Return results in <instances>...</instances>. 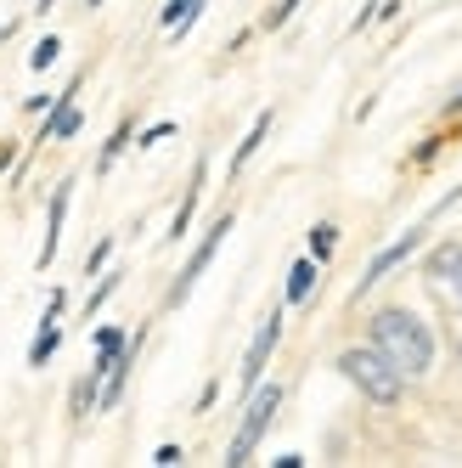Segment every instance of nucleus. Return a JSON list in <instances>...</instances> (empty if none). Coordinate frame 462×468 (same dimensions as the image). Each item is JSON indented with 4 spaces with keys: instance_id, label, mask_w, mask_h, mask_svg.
Returning <instances> with one entry per match:
<instances>
[{
    "instance_id": "23",
    "label": "nucleus",
    "mask_w": 462,
    "mask_h": 468,
    "mask_svg": "<svg viewBox=\"0 0 462 468\" xmlns=\"http://www.w3.org/2000/svg\"><path fill=\"white\" fill-rule=\"evenodd\" d=\"M299 6H305V0H277V6L266 12V28H282V23H288L293 12H299Z\"/></svg>"
},
{
    "instance_id": "12",
    "label": "nucleus",
    "mask_w": 462,
    "mask_h": 468,
    "mask_svg": "<svg viewBox=\"0 0 462 468\" xmlns=\"http://www.w3.org/2000/svg\"><path fill=\"white\" fill-rule=\"evenodd\" d=\"M96 389H102V373H96V367H85V373L74 378V389H68V418H74V423H85V418L96 412Z\"/></svg>"
},
{
    "instance_id": "21",
    "label": "nucleus",
    "mask_w": 462,
    "mask_h": 468,
    "mask_svg": "<svg viewBox=\"0 0 462 468\" xmlns=\"http://www.w3.org/2000/svg\"><path fill=\"white\" fill-rule=\"evenodd\" d=\"M175 119H158V124H147V130H136V142H130V147H158V142H170L175 136Z\"/></svg>"
},
{
    "instance_id": "17",
    "label": "nucleus",
    "mask_w": 462,
    "mask_h": 468,
    "mask_svg": "<svg viewBox=\"0 0 462 468\" xmlns=\"http://www.w3.org/2000/svg\"><path fill=\"white\" fill-rule=\"evenodd\" d=\"M333 254H339V226H333V220H316V226H310V260L327 265Z\"/></svg>"
},
{
    "instance_id": "28",
    "label": "nucleus",
    "mask_w": 462,
    "mask_h": 468,
    "mask_svg": "<svg viewBox=\"0 0 462 468\" xmlns=\"http://www.w3.org/2000/svg\"><path fill=\"white\" fill-rule=\"evenodd\" d=\"M17 170V142H0V176Z\"/></svg>"
},
{
    "instance_id": "7",
    "label": "nucleus",
    "mask_w": 462,
    "mask_h": 468,
    "mask_svg": "<svg viewBox=\"0 0 462 468\" xmlns=\"http://www.w3.org/2000/svg\"><path fill=\"white\" fill-rule=\"evenodd\" d=\"M282 311H288V305L266 311L259 333L248 339V356H243V395H254V384L266 378V361H271V356H277V345H282Z\"/></svg>"
},
{
    "instance_id": "25",
    "label": "nucleus",
    "mask_w": 462,
    "mask_h": 468,
    "mask_svg": "<svg viewBox=\"0 0 462 468\" xmlns=\"http://www.w3.org/2000/svg\"><path fill=\"white\" fill-rule=\"evenodd\" d=\"M152 463H158V468H175V463H186V452H181L175 441H163V446L152 452Z\"/></svg>"
},
{
    "instance_id": "1",
    "label": "nucleus",
    "mask_w": 462,
    "mask_h": 468,
    "mask_svg": "<svg viewBox=\"0 0 462 468\" xmlns=\"http://www.w3.org/2000/svg\"><path fill=\"white\" fill-rule=\"evenodd\" d=\"M367 345H378L406 378H428V367H435V333H428V322L412 316L406 305L378 311V316L367 322Z\"/></svg>"
},
{
    "instance_id": "33",
    "label": "nucleus",
    "mask_w": 462,
    "mask_h": 468,
    "mask_svg": "<svg viewBox=\"0 0 462 468\" xmlns=\"http://www.w3.org/2000/svg\"><path fill=\"white\" fill-rule=\"evenodd\" d=\"M457 293H462V288H457Z\"/></svg>"
},
{
    "instance_id": "3",
    "label": "nucleus",
    "mask_w": 462,
    "mask_h": 468,
    "mask_svg": "<svg viewBox=\"0 0 462 468\" xmlns=\"http://www.w3.org/2000/svg\"><path fill=\"white\" fill-rule=\"evenodd\" d=\"M277 407H282V384H254V395H243V423H237V434H231V446H226V463L231 468H243L259 452V441H266Z\"/></svg>"
},
{
    "instance_id": "4",
    "label": "nucleus",
    "mask_w": 462,
    "mask_h": 468,
    "mask_svg": "<svg viewBox=\"0 0 462 468\" xmlns=\"http://www.w3.org/2000/svg\"><path fill=\"white\" fill-rule=\"evenodd\" d=\"M79 90H85V69L62 85L51 96V108L40 113V130H35V147H51V142H74L79 130H85V113H79Z\"/></svg>"
},
{
    "instance_id": "16",
    "label": "nucleus",
    "mask_w": 462,
    "mask_h": 468,
    "mask_svg": "<svg viewBox=\"0 0 462 468\" xmlns=\"http://www.w3.org/2000/svg\"><path fill=\"white\" fill-rule=\"evenodd\" d=\"M136 142V119H119V130L102 142V153H96V176H113V164L124 158V147Z\"/></svg>"
},
{
    "instance_id": "11",
    "label": "nucleus",
    "mask_w": 462,
    "mask_h": 468,
    "mask_svg": "<svg viewBox=\"0 0 462 468\" xmlns=\"http://www.w3.org/2000/svg\"><path fill=\"white\" fill-rule=\"evenodd\" d=\"M271 124H277V113H271V108H259V113H254V124H248V136L237 142V153H231V181H237V176L248 170V158H254L259 147H266V136H271Z\"/></svg>"
},
{
    "instance_id": "13",
    "label": "nucleus",
    "mask_w": 462,
    "mask_h": 468,
    "mask_svg": "<svg viewBox=\"0 0 462 468\" xmlns=\"http://www.w3.org/2000/svg\"><path fill=\"white\" fill-rule=\"evenodd\" d=\"M197 17H204V0H170V6L158 12V28H170L175 40H186Z\"/></svg>"
},
{
    "instance_id": "19",
    "label": "nucleus",
    "mask_w": 462,
    "mask_h": 468,
    "mask_svg": "<svg viewBox=\"0 0 462 468\" xmlns=\"http://www.w3.org/2000/svg\"><path fill=\"white\" fill-rule=\"evenodd\" d=\"M119 282H124L119 271H96V288L85 293V316H96V311H102V305H108V299L119 293Z\"/></svg>"
},
{
    "instance_id": "18",
    "label": "nucleus",
    "mask_w": 462,
    "mask_h": 468,
    "mask_svg": "<svg viewBox=\"0 0 462 468\" xmlns=\"http://www.w3.org/2000/svg\"><path fill=\"white\" fill-rule=\"evenodd\" d=\"M57 57H62V35H40L35 46H28V74H46Z\"/></svg>"
},
{
    "instance_id": "20",
    "label": "nucleus",
    "mask_w": 462,
    "mask_h": 468,
    "mask_svg": "<svg viewBox=\"0 0 462 468\" xmlns=\"http://www.w3.org/2000/svg\"><path fill=\"white\" fill-rule=\"evenodd\" d=\"M90 345H96V356H119V350L130 345V333H124L119 322H102V327L90 333Z\"/></svg>"
},
{
    "instance_id": "32",
    "label": "nucleus",
    "mask_w": 462,
    "mask_h": 468,
    "mask_svg": "<svg viewBox=\"0 0 462 468\" xmlns=\"http://www.w3.org/2000/svg\"><path fill=\"white\" fill-rule=\"evenodd\" d=\"M96 6H102V0H85V12H96Z\"/></svg>"
},
{
    "instance_id": "26",
    "label": "nucleus",
    "mask_w": 462,
    "mask_h": 468,
    "mask_svg": "<svg viewBox=\"0 0 462 468\" xmlns=\"http://www.w3.org/2000/svg\"><path fill=\"white\" fill-rule=\"evenodd\" d=\"M440 142H446V136H428V142L412 153V164H435V158H440Z\"/></svg>"
},
{
    "instance_id": "2",
    "label": "nucleus",
    "mask_w": 462,
    "mask_h": 468,
    "mask_svg": "<svg viewBox=\"0 0 462 468\" xmlns=\"http://www.w3.org/2000/svg\"><path fill=\"white\" fill-rule=\"evenodd\" d=\"M339 373L373 400V407H401V395H406V373L394 367L378 345H350V350H339Z\"/></svg>"
},
{
    "instance_id": "31",
    "label": "nucleus",
    "mask_w": 462,
    "mask_h": 468,
    "mask_svg": "<svg viewBox=\"0 0 462 468\" xmlns=\"http://www.w3.org/2000/svg\"><path fill=\"white\" fill-rule=\"evenodd\" d=\"M446 113H462V90H457V96H451V102H446Z\"/></svg>"
},
{
    "instance_id": "10",
    "label": "nucleus",
    "mask_w": 462,
    "mask_h": 468,
    "mask_svg": "<svg viewBox=\"0 0 462 468\" xmlns=\"http://www.w3.org/2000/svg\"><path fill=\"white\" fill-rule=\"evenodd\" d=\"M321 282V265L305 254V260H293L288 265V282H282V305H310V293Z\"/></svg>"
},
{
    "instance_id": "29",
    "label": "nucleus",
    "mask_w": 462,
    "mask_h": 468,
    "mask_svg": "<svg viewBox=\"0 0 462 468\" xmlns=\"http://www.w3.org/2000/svg\"><path fill=\"white\" fill-rule=\"evenodd\" d=\"M17 28H23V17H12V23H0V46H6V40L17 35Z\"/></svg>"
},
{
    "instance_id": "5",
    "label": "nucleus",
    "mask_w": 462,
    "mask_h": 468,
    "mask_svg": "<svg viewBox=\"0 0 462 468\" xmlns=\"http://www.w3.org/2000/svg\"><path fill=\"white\" fill-rule=\"evenodd\" d=\"M428 226H435V209H428V220H417L412 231H401V238H394L389 249H378V254L367 260V271H361V282H355V299H367V293H373V288L394 271V265H406V260L428 243Z\"/></svg>"
},
{
    "instance_id": "30",
    "label": "nucleus",
    "mask_w": 462,
    "mask_h": 468,
    "mask_svg": "<svg viewBox=\"0 0 462 468\" xmlns=\"http://www.w3.org/2000/svg\"><path fill=\"white\" fill-rule=\"evenodd\" d=\"M51 6H57V0H35V17H46V12H51Z\"/></svg>"
},
{
    "instance_id": "27",
    "label": "nucleus",
    "mask_w": 462,
    "mask_h": 468,
    "mask_svg": "<svg viewBox=\"0 0 462 468\" xmlns=\"http://www.w3.org/2000/svg\"><path fill=\"white\" fill-rule=\"evenodd\" d=\"M51 96H57V90H40V96H23V108H28V113H35V119H40V113L51 108Z\"/></svg>"
},
{
    "instance_id": "15",
    "label": "nucleus",
    "mask_w": 462,
    "mask_h": 468,
    "mask_svg": "<svg viewBox=\"0 0 462 468\" xmlns=\"http://www.w3.org/2000/svg\"><path fill=\"white\" fill-rule=\"evenodd\" d=\"M428 277H440V282L462 288V243H457V238H451V243H440L435 254H428Z\"/></svg>"
},
{
    "instance_id": "8",
    "label": "nucleus",
    "mask_w": 462,
    "mask_h": 468,
    "mask_svg": "<svg viewBox=\"0 0 462 468\" xmlns=\"http://www.w3.org/2000/svg\"><path fill=\"white\" fill-rule=\"evenodd\" d=\"M68 204H74V176L68 181H57V192H51V204H46V238H40V271H51V260H57V249H62V226H68Z\"/></svg>"
},
{
    "instance_id": "9",
    "label": "nucleus",
    "mask_w": 462,
    "mask_h": 468,
    "mask_svg": "<svg viewBox=\"0 0 462 468\" xmlns=\"http://www.w3.org/2000/svg\"><path fill=\"white\" fill-rule=\"evenodd\" d=\"M204 186H209V158H197V164H192V181H186V192H181V209H175L170 231H163V243H181L186 231H192V215H197V197H204Z\"/></svg>"
},
{
    "instance_id": "24",
    "label": "nucleus",
    "mask_w": 462,
    "mask_h": 468,
    "mask_svg": "<svg viewBox=\"0 0 462 468\" xmlns=\"http://www.w3.org/2000/svg\"><path fill=\"white\" fill-rule=\"evenodd\" d=\"M62 311H68V288H51V299H46V316H40V322H62Z\"/></svg>"
},
{
    "instance_id": "6",
    "label": "nucleus",
    "mask_w": 462,
    "mask_h": 468,
    "mask_svg": "<svg viewBox=\"0 0 462 468\" xmlns=\"http://www.w3.org/2000/svg\"><path fill=\"white\" fill-rule=\"evenodd\" d=\"M231 226H237V215H220V220H215V226L204 231V243H197V249L186 254V265H181V277L170 282V305H186V293L197 288V277L209 271V260H215V254H220V243L231 238Z\"/></svg>"
},
{
    "instance_id": "22",
    "label": "nucleus",
    "mask_w": 462,
    "mask_h": 468,
    "mask_svg": "<svg viewBox=\"0 0 462 468\" xmlns=\"http://www.w3.org/2000/svg\"><path fill=\"white\" fill-rule=\"evenodd\" d=\"M108 260H113V238H102L90 254H85V277H96V271H108Z\"/></svg>"
},
{
    "instance_id": "14",
    "label": "nucleus",
    "mask_w": 462,
    "mask_h": 468,
    "mask_svg": "<svg viewBox=\"0 0 462 468\" xmlns=\"http://www.w3.org/2000/svg\"><path fill=\"white\" fill-rule=\"evenodd\" d=\"M62 339H68V327H62V322H40L35 345H28V367H35V373H40V367H51V356L62 350Z\"/></svg>"
}]
</instances>
